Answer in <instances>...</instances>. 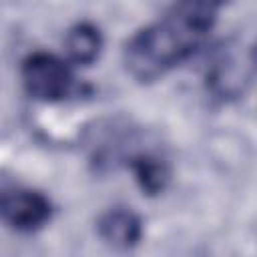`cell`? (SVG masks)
Masks as SVG:
<instances>
[{
	"label": "cell",
	"mask_w": 257,
	"mask_h": 257,
	"mask_svg": "<svg viewBox=\"0 0 257 257\" xmlns=\"http://www.w3.org/2000/svg\"><path fill=\"white\" fill-rule=\"evenodd\" d=\"M225 0H173L153 24L133 34L124 64L139 82H153L187 60L217 24Z\"/></svg>",
	"instance_id": "cell-1"
},
{
	"label": "cell",
	"mask_w": 257,
	"mask_h": 257,
	"mask_svg": "<svg viewBox=\"0 0 257 257\" xmlns=\"http://www.w3.org/2000/svg\"><path fill=\"white\" fill-rule=\"evenodd\" d=\"M24 90L42 102H58L74 90V76L68 64L50 52H32L20 66Z\"/></svg>",
	"instance_id": "cell-2"
},
{
	"label": "cell",
	"mask_w": 257,
	"mask_h": 257,
	"mask_svg": "<svg viewBox=\"0 0 257 257\" xmlns=\"http://www.w3.org/2000/svg\"><path fill=\"white\" fill-rule=\"evenodd\" d=\"M0 213L8 227L20 233L42 229L52 217V205L46 195L32 189L6 191L0 201Z\"/></svg>",
	"instance_id": "cell-3"
},
{
	"label": "cell",
	"mask_w": 257,
	"mask_h": 257,
	"mask_svg": "<svg viewBox=\"0 0 257 257\" xmlns=\"http://www.w3.org/2000/svg\"><path fill=\"white\" fill-rule=\"evenodd\" d=\"M253 74V56L239 52H223L207 72V84L219 98L239 96Z\"/></svg>",
	"instance_id": "cell-4"
},
{
	"label": "cell",
	"mask_w": 257,
	"mask_h": 257,
	"mask_svg": "<svg viewBox=\"0 0 257 257\" xmlns=\"http://www.w3.org/2000/svg\"><path fill=\"white\" fill-rule=\"evenodd\" d=\"M98 235L112 247L128 249L141 241L143 223L131 209H110L98 219Z\"/></svg>",
	"instance_id": "cell-5"
},
{
	"label": "cell",
	"mask_w": 257,
	"mask_h": 257,
	"mask_svg": "<svg viewBox=\"0 0 257 257\" xmlns=\"http://www.w3.org/2000/svg\"><path fill=\"white\" fill-rule=\"evenodd\" d=\"M100 48H102L100 30L90 22H78L66 32L64 50L74 64H82V66L92 64L98 58Z\"/></svg>",
	"instance_id": "cell-6"
},
{
	"label": "cell",
	"mask_w": 257,
	"mask_h": 257,
	"mask_svg": "<svg viewBox=\"0 0 257 257\" xmlns=\"http://www.w3.org/2000/svg\"><path fill=\"white\" fill-rule=\"evenodd\" d=\"M128 167H131L139 187L147 195L161 193L171 179V171H169L167 163L159 157H153V155H145V153L135 155V157H131Z\"/></svg>",
	"instance_id": "cell-7"
}]
</instances>
